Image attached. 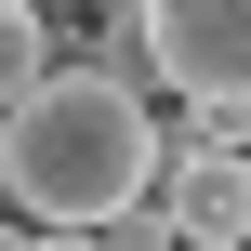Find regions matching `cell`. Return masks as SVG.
Instances as JSON below:
<instances>
[{
	"label": "cell",
	"mask_w": 251,
	"mask_h": 251,
	"mask_svg": "<svg viewBox=\"0 0 251 251\" xmlns=\"http://www.w3.org/2000/svg\"><path fill=\"white\" fill-rule=\"evenodd\" d=\"M0 199L26 225H106V212L159 199V106L93 66H53L0 119Z\"/></svg>",
	"instance_id": "cell-1"
},
{
	"label": "cell",
	"mask_w": 251,
	"mask_h": 251,
	"mask_svg": "<svg viewBox=\"0 0 251 251\" xmlns=\"http://www.w3.org/2000/svg\"><path fill=\"white\" fill-rule=\"evenodd\" d=\"M146 40H159V93L251 119V0H146Z\"/></svg>",
	"instance_id": "cell-2"
},
{
	"label": "cell",
	"mask_w": 251,
	"mask_h": 251,
	"mask_svg": "<svg viewBox=\"0 0 251 251\" xmlns=\"http://www.w3.org/2000/svg\"><path fill=\"white\" fill-rule=\"evenodd\" d=\"M159 199L185 251H251V146H159Z\"/></svg>",
	"instance_id": "cell-3"
},
{
	"label": "cell",
	"mask_w": 251,
	"mask_h": 251,
	"mask_svg": "<svg viewBox=\"0 0 251 251\" xmlns=\"http://www.w3.org/2000/svg\"><path fill=\"white\" fill-rule=\"evenodd\" d=\"M66 66H93V79H119V93H146V106H159V40H146V0H93V26L66 40Z\"/></svg>",
	"instance_id": "cell-4"
},
{
	"label": "cell",
	"mask_w": 251,
	"mask_h": 251,
	"mask_svg": "<svg viewBox=\"0 0 251 251\" xmlns=\"http://www.w3.org/2000/svg\"><path fill=\"white\" fill-rule=\"evenodd\" d=\"M53 66H66V26H53L40 0H0V119H13V106L53 79Z\"/></svg>",
	"instance_id": "cell-5"
},
{
	"label": "cell",
	"mask_w": 251,
	"mask_h": 251,
	"mask_svg": "<svg viewBox=\"0 0 251 251\" xmlns=\"http://www.w3.org/2000/svg\"><path fill=\"white\" fill-rule=\"evenodd\" d=\"M93 238L106 251H185V225H172V199H132V212H106Z\"/></svg>",
	"instance_id": "cell-6"
},
{
	"label": "cell",
	"mask_w": 251,
	"mask_h": 251,
	"mask_svg": "<svg viewBox=\"0 0 251 251\" xmlns=\"http://www.w3.org/2000/svg\"><path fill=\"white\" fill-rule=\"evenodd\" d=\"M13 251H106V238H93V225H26Z\"/></svg>",
	"instance_id": "cell-7"
},
{
	"label": "cell",
	"mask_w": 251,
	"mask_h": 251,
	"mask_svg": "<svg viewBox=\"0 0 251 251\" xmlns=\"http://www.w3.org/2000/svg\"><path fill=\"white\" fill-rule=\"evenodd\" d=\"M13 238H26V225H13V199H0V251H13Z\"/></svg>",
	"instance_id": "cell-8"
},
{
	"label": "cell",
	"mask_w": 251,
	"mask_h": 251,
	"mask_svg": "<svg viewBox=\"0 0 251 251\" xmlns=\"http://www.w3.org/2000/svg\"><path fill=\"white\" fill-rule=\"evenodd\" d=\"M40 13H93V0H40Z\"/></svg>",
	"instance_id": "cell-9"
}]
</instances>
